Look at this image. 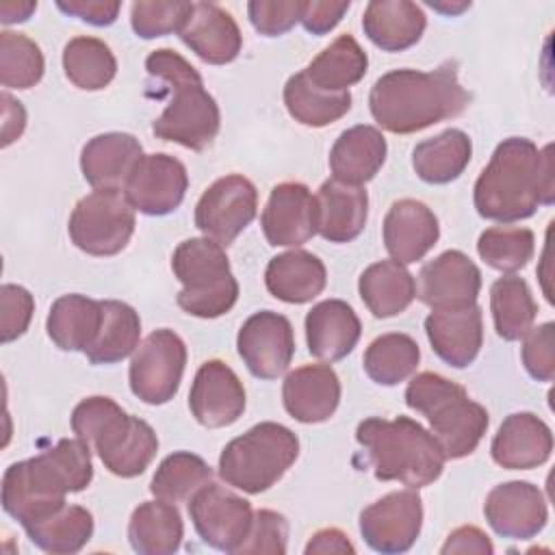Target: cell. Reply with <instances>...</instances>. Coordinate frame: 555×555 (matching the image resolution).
Listing matches in <instances>:
<instances>
[{"label":"cell","instance_id":"cell-49","mask_svg":"<svg viewBox=\"0 0 555 555\" xmlns=\"http://www.w3.org/2000/svg\"><path fill=\"white\" fill-rule=\"evenodd\" d=\"M522 338L520 356L527 373L538 382H551L555 377V325L551 321L542 323Z\"/></svg>","mask_w":555,"mask_h":555},{"label":"cell","instance_id":"cell-22","mask_svg":"<svg viewBox=\"0 0 555 555\" xmlns=\"http://www.w3.org/2000/svg\"><path fill=\"white\" fill-rule=\"evenodd\" d=\"M425 334L434 353L449 366L475 362L483 345V314L477 304L453 310H434L425 319Z\"/></svg>","mask_w":555,"mask_h":555},{"label":"cell","instance_id":"cell-21","mask_svg":"<svg viewBox=\"0 0 555 555\" xmlns=\"http://www.w3.org/2000/svg\"><path fill=\"white\" fill-rule=\"evenodd\" d=\"M382 236L392 260L401 264L418 262L438 243V217L427 204L418 199H399L388 208L384 217Z\"/></svg>","mask_w":555,"mask_h":555},{"label":"cell","instance_id":"cell-8","mask_svg":"<svg viewBox=\"0 0 555 555\" xmlns=\"http://www.w3.org/2000/svg\"><path fill=\"white\" fill-rule=\"evenodd\" d=\"M171 271L182 284L176 301L191 317L217 319L238 299V282L225 249L208 236L182 241L173 249Z\"/></svg>","mask_w":555,"mask_h":555},{"label":"cell","instance_id":"cell-47","mask_svg":"<svg viewBox=\"0 0 555 555\" xmlns=\"http://www.w3.org/2000/svg\"><path fill=\"white\" fill-rule=\"evenodd\" d=\"M288 546V522L282 514L273 509L254 512L251 527L245 542L236 553H271L284 555Z\"/></svg>","mask_w":555,"mask_h":555},{"label":"cell","instance_id":"cell-19","mask_svg":"<svg viewBox=\"0 0 555 555\" xmlns=\"http://www.w3.org/2000/svg\"><path fill=\"white\" fill-rule=\"evenodd\" d=\"M483 516L501 538L529 540L544 529L548 509L538 486L529 481H505L488 492Z\"/></svg>","mask_w":555,"mask_h":555},{"label":"cell","instance_id":"cell-24","mask_svg":"<svg viewBox=\"0 0 555 555\" xmlns=\"http://www.w3.org/2000/svg\"><path fill=\"white\" fill-rule=\"evenodd\" d=\"M553 451L551 427L531 412L509 414L492 438L490 455L507 470H529L542 466Z\"/></svg>","mask_w":555,"mask_h":555},{"label":"cell","instance_id":"cell-44","mask_svg":"<svg viewBox=\"0 0 555 555\" xmlns=\"http://www.w3.org/2000/svg\"><path fill=\"white\" fill-rule=\"evenodd\" d=\"M535 236L529 228L492 225L479 234L477 254L479 258L503 273H514L533 258Z\"/></svg>","mask_w":555,"mask_h":555},{"label":"cell","instance_id":"cell-31","mask_svg":"<svg viewBox=\"0 0 555 555\" xmlns=\"http://www.w3.org/2000/svg\"><path fill=\"white\" fill-rule=\"evenodd\" d=\"M327 271L319 256L306 249H291L269 260L264 271L267 291L286 304H308L325 288Z\"/></svg>","mask_w":555,"mask_h":555},{"label":"cell","instance_id":"cell-13","mask_svg":"<svg viewBox=\"0 0 555 555\" xmlns=\"http://www.w3.org/2000/svg\"><path fill=\"white\" fill-rule=\"evenodd\" d=\"M189 516L208 546L236 553L247 538L254 512L247 499L210 481L189 499Z\"/></svg>","mask_w":555,"mask_h":555},{"label":"cell","instance_id":"cell-12","mask_svg":"<svg viewBox=\"0 0 555 555\" xmlns=\"http://www.w3.org/2000/svg\"><path fill=\"white\" fill-rule=\"evenodd\" d=\"M258 210V191L241 173H228L215 180L195 204V225L204 236L228 247L254 221Z\"/></svg>","mask_w":555,"mask_h":555},{"label":"cell","instance_id":"cell-4","mask_svg":"<svg viewBox=\"0 0 555 555\" xmlns=\"http://www.w3.org/2000/svg\"><path fill=\"white\" fill-rule=\"evenodd\" d=\"M145 69L171 91V100L154 119L152 132L163 141H171L195 152L206 150L219 132L221 115L215 98L204 89L197 69L169 48L150 52Z\"/></svg>","mask_w":555,"mask_h":555},{"label":"cell","instance_id":"cell-51","mask_svg":"<svg viewBox=\"0 0 555 555\" xmlns=\"http://www.w3.org/2000/svg\"><path fill=\"white\" fill-rule=\"evenodd\" d=\"M56 7L91 26H108L117 20L121 4L117 0H59Z\"/></svg>","mask_w":555,"mask_h":555},{"label":"cell","instance_id":"cell-42","mask_svg":"<svg viewBox=\"0 0 555 555\" xmlns=\"http://www.w3.org/2000/svg\"><path fill=\"white\" fill-rule=\"evenodd\" d=\"M421 349L416 340L401 332L377 336L364 351L362 366L379 386H397L405 382L418 366Z\"/></svg>","mask_w":555,"mask_h":555},{"label":"cell","instance_id":"cell-3","mask_svg":"<svg viewBox=\"0 0 555 555\" xmlns=\"http://www.w3.org/2000/svg\"><path fill=\"white\" fill-rule=\"evenodd\" d=\"M91 479V447L78 436L61 438L54 447L4 470L2 509L26 527L65 505V496L85 490Z\"/></svg>","mask_w":555,"mask_h":555},{"label":"cell","instance_id":"cell-37","mask_svg":"<svg viewBox=\"0 0 555 555\" xmlns=\"http://www.w3.org/2000/svg\"><path fill=\"white\" fill-rule=\"evenodd\" d=\"M28 540L52 555L78 553L93 535V516L82 505H61L52 514L24 527Z\"/></svg>","mask_w":555,"mask_h":555},{"label":"cell","instance_id":"cell-55","mask_svg":"<svg viewBox=\"0 0 555 555\" xmlns=\"http://www.w3.org/2000/svg\"><path fill=\"white\" fill-rule=\"evenodd\" d=\"M2 147H9L26 128V111L20 100H13L9 93H2Z\"/></svg>","mask_w":555,"mask_h":555},{"label":"cell","instance_id":"cell-35","mask_svg":"<svg viewBox=\"0 0 555 555\" xmlns=\"http://www.w3.org/2000/svg\"><path fill=\"white\" fill-rule=\"evenodd\" d=\"M473 156L470 137L460 128H449L421 141L412 150V167L427 184H447L464 173Z\"/></svg>","mask_w":555,"mask_h":555},{"label":"cell","instance_id":"cell-23","mask_svg":"<svg viewBox=\"0 0 555 555\" xmlns=\"http://www.w3.org/2000/svg\"><path fill=\"white\" fill-rule=\"evenodd\" d=\"M178 35L191 52L210 65L234 61L243 48L236 20L215 2H193V11Z\"/></svg>","mask_w":555,"mask_h":555},{"label":"cell","instance_id":"cell-2","mask_svg":"<svg viewBox=\"0 0 555 555\" xmlns=\"http://www.w3.org/2000/svg\"><path fill=\"white\" fill-rule=\"evenodd\" d=\"M468 102L470 93L460 85L451 61L431 72L392 69L379 76L369 93L373 119L395 134H412L457 117Z\"/></svg>","mask_w":555,"mask_h":555},{"label":"cell","instance_id":"cell-1","mask_svg":"<svg viewBox=\"0 0 555 555\" xmlns=\"http://www.w3.org/2000/svg\"><path fill=\"white\" fill-rule=\"evenodd\" d=\"M473 202L483 219L514 223L529 219L538 206L555 202L553 145H538L525 137L501 141L479 173Z\"/></svg>","mask_w":555,"mask_h":555},{"label":"cell","instance_id":"cell-48","mask_svg":"<svg viewBox=\"0 0 555 555\" xmlns=\"http://www.w3.org/2000/svg\"><path fill=\"white\" fill-rule=\"evenodd\" d=\"M304 0H251L247 15L251 26L264 37H280L301 22Z\"/></svg>","mask_w":555,"mask_h":555},{"label":"cell","instance_id":"cell-50","mask_svg":"<svg viewBox=\"0 0 555 555\" xmlns=\"http://www.w3.org/2000/svg\"><path fill=\"white\" fill-rule=\"evenodd\" d=\"M35 299L20 284L0 286V340L11 343L20 338L33 319Z\"/></svg>","mask_w":555,"mask_h":555},{"label":"cell","instance_id":"cell-17","mask_svg":"<svg viewBox=\"0 0 555 555\" xmlns=\"http://www.w3.org/2000/svg\"><path fill=\"white\" fill-rule=\"evenodd\" d=\"M479 291V267L464 251L447 249L423 264L416 297L431 310H453L477 304Z\"/></svg>","mask_w":555,"mask_h":555},{"label":"cell","instance_id":"cell-20","mask_svg":"<svg viewBox=\"0 0 555 555\" xmlns=\"http://www.w3.org/2000/svg\"><path fill=\"white\" fill-rule=\"evenodd\" d=\"M260 225L273 247H299L317 234V199L301 182H282L271 189Z\"/></svg>","mask_w":555,"mask_h":555},{"label":"cell","instance_id":"cell-5","mask_svg":"<svg viewBox=\"0 0 555 555\" xmlns=\"http://www.w3.org/2000/svg\"><path fill=\"white\" fill-rule=\"evenodd\" d=\"M356 440L366 451L379 481H401L418 490L442 475L447 457L438 440L410 416L364 418L356 429Z\"/></svg>","mask_w":555,"mask_h":555},{"label":"cell","instance_id":"cell-39","mask_svg":"<svg viewBox=\"0 0 555 555\" xmlns=\"http://www.w3.org/2000/svg\"><path fill=\"white\" fill-rule=\"evenodd\" d=\"M284 104L288 115L301 126L323 128L338 121L351 108V93H330L314 87L304 69L293 74L284 85Z\"/></svg>","mask_w":555,"mask_h":555},{"label":"cell","instance_id":"cell-10","mask_svg":"<svg viewBox=\"0 0 555 555\" xmlns=\"http://www.w3.org/2000/svg\"><path fill=\"white\" fill-rule=\"evenodd\" d=\"M134 208L117 189H95L72 210L67 232L89 256H115L134 234Z\"/></svg>","mask_w":555,"mask_h":555},{"label":"cell","instance_id":"cell-52","mask_svg":"<svg viewBox=\"0 0 555 555\" xmlns=\"http://www.w3.org/2000/svg\"><path fill=\"white\" fill-rule=\"evenodd\" d=\"M349 7H351L349 0L347 2H317V0L306 2L301 13V24L312 35H325L343 20Z\"/></svg>","mask_w":555,"mask_h":555},{"label":"cell","instance_id":"cell-43","mask_svg":"<svg viewBox=\"0 0 555 555\" xmlns=\"http://www.w3.org/2000/svg\"><path fill=\"white\" fill-rule=\"evenodd\" d=\"M210 481L212 468L204 457L191 451H176L158 464L150 483V492L167 503H182Z\"/></svg>","mask_w":555,"mask_h":555},{"label":"cell","instance_id":"cell-29","mask_svg":"<svg viewBox=\"0 0 555 555\" xmlns=\"http://www.w3.org/2000/svg\"><path fill=\"white\" fill-rule=\"evenodd\" d=\"M388 154L384 134L375 126L358 124L338 134L330 150V171L334 180L362 186L382 169Z\"/></svg>","mask_w":555,"mask_h":555},{"label":"cell","instance_id":"cell-7","mask_svg":"<svg viewBox=\"0 0 555 555\" xmlns=\"http://www.w3.org/2000/svg\"><path fill=\"white\" fill-rule=\"evenodd\" d=\"M408 408L421 412L447 460L470 455L488 429V410L473 401L464 386L425 371L405 388Z\"/></svg>","mask_w":555,"mask_h":555},{"label":"cell","instance_id":"cell-54","mask_svg":"<svg viewBox=\"0 0 555 555\" xmlns=\"http://www.w3.org/2000/svg\"><path fill=\"white\" fill-rule=\"evenodd\" d=\"M304 553L306 555H327V553L347 555V553H356V546L349 542V538L340 529L327 527V529H319L317 533H312Z\"/></svg>","mask_w":555,"mask_h":555},{"label":"cell","instance_id":"cell-36","mask_svg":"<svg viewBox=\"0 0 555 555\" xmlns=\"http://www.w3.org/2000/svg\"><path fill=\"white\" fill-rule=\"evenodd\" d=\"M369 56L353 35L336 37L323 52H319L304 69L306 78L330 93H345L366 74Z\"/></svg>","mask_w":555,"mask_h":555},{"label":"cell","instance_id":"cell-40","mask_svg":"<svg viewBox=\"0 0 555 555\" xmlns=\"http://www.w3.org/2000/svg\"><path fill=\"white\" fill-rule=\"evenodd\" d=\"M494 330L503 340H520L533 325L538 304L529 284L518 275H503L490 288Z\"/></svg>","mask_w":555,"mask_h":555},{"label":"cell","instance_id":"cell-18","mask_svg":"<svg viewBox=\"0 0 555 555\" xmlns=\"http://www.w3.org/2000/svg\"><path fill=\"white\" fill-rule=\"evenodd\" d=\"M189 408L199 425L228 427L245 412L243 382L223 360H206L191 384Z\"/></svg>","mask_w":555,"mask_h":555},{"label":"cell","instance_id":"cell-28","mask_svg":"<svg viewBox=\"0 0 555 555\" xmlns=\"http://www.w3.org/2000/svg\"><path fill=\"white\" fill-rule=\"evenodd\" d=\"M143 156L141 143L128 132H104L89 139L80 152V169L93 189H117L124 184Z\"/></svg>","mask_w":555,"mask_h":555},{"label":"cell","instance_id":"cell-33","mask_svg":"<svg viewBox=\"0 0 555 555\" xmlns=\"http://www.w3.org/2000/svg\"><path fill=\"white\" fill-rule=\"evenodd\" d=\"M358 293L373 317L388 319L408 310L416 297V282L405 264L390 258L362 271Z\"/></svg>","mask_w":555,"mask_h":555},{"label":"cell","instance_id":"cell-41","mask_svg":"<svg viewBox=\"0 0 555 555\" xmlns=\"http://www.w3.org/2000/svg\"><path fill=\"white\" fill-rule=\"evenodd\" d=\"M63 69L74 87L85 91H100L115 78L117 61L102 39L80 35L65 43Z\"/></svg>","mask_w":555,"mask_h":555},{"label":"cell","instance_id":"cell-16","mask_svg":"<svg viewBox=\"0 0 555 555\" xmlns=\"http://www.w3.org/2000/svg\"><path fill=\"white\" fill-rule=\"evenodd\" d=\"M236 349L254 377L275 379L288 369L295 356L293 325L280 312H254L238 330Z\"/></svg>","mask_w":555,"mask_h":555},{"label":"cell","instance_id":"cell-26","mask_svg":"<svg viewBox=\"0 0 555 555\" xmlns=\"http://www.w3.org/2000/svg\"><path fill=\"white\" fill-rule=\"evenodd\" d=\"M317 232L330 243H349L358 238L369 217V195L362 186L340 180H325L319 186Z\"/></svg>","mask_w":555,"mask_h":555},{"label":"cell","instance_id":"cell-46","mask_svg":"<svg viewBox=\"0 0 555 555\" xmlns=\"http://www.w3.org/2000/svg\"><path fill=\"white\" fill-rule=\"evenodd\" d=\"M193 11V2H163L139 0L130 7V26L141 39H156L169 33H180L186 17Z\"/></svg>","mask_w":555,"mask_h":555},{"label":"cell","instance_id":"cell-53","mask_svg":"<svg viewBox=\"0 0 555 555\" xmlns=\"http://www.w3.org/2000/svg\"><path fill=\"white\" fill-rule=\"evenodd\" d=\"M494 551L490 538L479 529V527H457L455 531L449 533L447 542L442 544L440 553H477V555H490Z\"/></svg>","mask_w":555,"mask_h":555},{"label":"cell","instance_id":"cell-27","mask_svg":"<svg viewBox=\"0 0 555 555\" xmlns=\"http://www.w3.org/2000/svg\"><path fill=\"white\" fill-rule=\"evenodd\" d=\"M360 334V319L343 299H323L306 314L308 351L319 360H343L353 351Z\"/></svg>","mask_w":555,"mask_h":555},{"label":"cell","instance_id":"cell-34","mask_svg":"<svg viewBox=\"0 0 555 555\" xmlns=\"http://www.w3.org/2000/svg\"><path fill=\"white\" fill-rule=\"evenodd\" d=\"M102 323V301L69 293L59 297L46 321L50 340L63 351H82L95 340Z\"/></svg>","mask_w":555,"mask_h":555},{"label":"cell","instance_id":"cell-45","mask_svg":"<svg viewBox=\"0 0 555 555\" xmlns=\"http://www.w3.org/2000/svg\"><path fill=\"white\" fill-rule=\"evenodd\" d=\"M46 69L41 48L26 35L0 33V82L9 89L35 87Z\"/></svg>","mask_w":555,"mask_h":555},{"label":"cell","instance_id":"cell-38","mask_svg":"<svg viewBox=\"0 0 555 555\" xmlns=\"http://www.w3.org/2000/svg\"><path fill=\"white\" fill-rule=\"evenodd\" d=\"M141 319L137 310L117 299L102 301V323L95 340L85 349L91 364H115L139 347Z\"/></svg>","mask_w":555,"mask_h":555},{"label":"cell","instance_id":"cell-9","mask_svg":"<svg viewBox=\"0 0 555 555\" xmlns=\"http://www.w3.org/2000/svg\"><path fill=\"white\" fill-rule=\"evenodd\" d=\"M299 455V438L286 425L264 421L230 440L219 455V477L247 494L275 486Z\"/></svg>","mask_w":555,"mask_h":555},{"label":"cell","instance_id":"cell-25","mask_svg":"<svg viewBox=\"0 0 555 555\" xmlns=\"http://www.w3.org/2000/svg\"><path fill=\"white\" fill-rule=\"evenodd\" d=\"M282 401L295 421L323 423L340 403V379L330 364H304L286 375Z\"/></svg>","mask_w":555,"mask_h":555},{"label":"cell","instance_id":"cell-30","mask_svg":"<svg viewBox=\"0 0 555 555\" xmlns=\"http://www.w3.org/2000/svg\"><path fill=\"white\" fill-rule=\"evenodd\" d=\"M427 17L410 0H373L362 15L364 35L384 52L412 48L425 33Z\"/></svg>","mask_w":555,"mask_h":555},{"label":"cell","instance_id":"cell-14","mask_svg":"<svg viewBox=\"0 0 555 555\" xmlns=\"http://www.w3.org/2000/svg\"><path fill=\"white\" fill-rule=\"evenodd\" d=\"M423 527V501L414 490L388 492L360 512L364 542L384 555L405 553L418 540Z\"/></svg>","mask_w":555,"mask_h":555},{"label":"cell","instance_id":"cell-11","mask_svg":"<svg viewBox=\"0 0 555 555\" xmlns=\"http://www.w3.org/2000/svg\"><path fill=\"white\" fill-rule=\"evenodd\" d=\"M184 366V340L173 330H156L137 347L130 360V390L143 403L163 405L176 397Z\"/></svg>","mask_w":555,"mask_h":555},{"label":"cell","instance_id":"cell-32","mask_svg":"<svg viewBox=\"0 0 555 555\" xmlns=\"http://www.w3.org/2000/svg\"><path fill=\"white\" fill-rule=\"evenodd\" d=\"M184 522L176 503L163 499L134 507L128 522V540L139 555H171L180 548Z\"/></svg>","mask_w":555,"mask_h":555},{"label":"cell","instance_id":"cell-56","mask_svg":"<svg viewBox=\"0 0 555 555\" xmlns=\"http://www.w3.org/2000/svg\"><path fill=\"white\" fill-rule=\"evenodd\" d=\"M37 9V2H15V0H4L0 4V20L2 24H15V22H26Z\"/></svg>","mask_w":555,"mask_h":555},{"label":"cell","instance_id":"cell-6","mask_svg":"<svg viewBox=\"0 0 555 555\" xmlns=\"http://www.w3.org/2000/svg\"><path fill=\"white\" fill-rule=\"evenodd\" d=\"M72 429L117 477L130 479L152 464L158 438L150 423L126 414L111 397H87L72 412Z\"/></svg>","mask_w":555,"mask_h":555},{"label":"cell","instance_id":"cell-15","mask_svg":"<svg viewBox=\"0 0 555 555\" xmlns=\"http://www.w3.org/2000/svg\"><path fill=\"white\" fill-rule=\"evenodd\" d=\"M189 189L186 167L171 154H143L132 167L124 195L130 206L150 217L173 212Z\"/></svg>","mask_w":555,"mask_h":555}]
</instances>
